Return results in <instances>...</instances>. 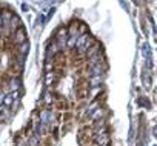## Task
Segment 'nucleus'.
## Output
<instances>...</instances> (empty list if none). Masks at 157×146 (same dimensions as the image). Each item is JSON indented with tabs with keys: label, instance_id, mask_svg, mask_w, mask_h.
Instances as JSON below:
<instances>
[{
	"label": "nucleus",
	"instance_id": "f03ea898",
	"mask_svg": "<svg viewBox=\"0 0 157 146\" xmlns=\"http://www.w3.org/2000/svg\"><path fill=\"white\" fill-rule=\"evenodd\" d=\"M97 54H100V46H99L97 43H94V45L86 51V57L91 58V57H94V55H97Z\"/></svg>",
	"mask_w": 157,
	"mask_h": 146
},
{
	"label": "nucleus",
	"instance_id": "20e7f679",
	"mask_svg": "<svg viewBox=\"0 0 157 146\" xmlns=\"http://www.w3.org/2000/svg\"><path fill=\"white\" fill-rule=\"evenodd\" d=\"M17 85H19V80L17 79H10V89H17Z\"/></svg>",
	"mask_w": 157,
	"mask_h": 146
},
{
	"label": "nucleus",
	"instance_id": "39448f33",
	"mask_svg": "<svg viewBox=\"0 0 157 146\" xmlns=\"http://www.w3.org/2000/svg\"><path fill=\"white\" fill-rule=\"evenodd\" d=\"M5 25V22H3V14H2V11H0V28H2Z\"/></svg>",
	"mask_w": 157,
	"mask_h": 146
},
{
	"label": "nucleus",
	"instance_id": "7ed1b4c3",
	"mask_svg": "<svg viewBox=\"0 0 157 146\" xmlns=\"http://www.w3.org/2000/svg\"><path fill=\"white\" fill-rule=\"evenodd\" d=\"M17 54L19 55H25L26 52H28V42H25V43H22V45H17Z\"/></svg>",
	"mask_w": 157,
	"mask_h": 146
},
{
	"label": "nucleus",
	"instance_id": "f257e3e1",
	"mask_svg": "<svg viewBox=\"0 0 157 146\" xmlns=\"http://www.w3.org/2000/svg\"><path fill=\"white\" fill-rule=\"evenodd\" d=\"M25 42H26V32H25V29H23V26H22V28H19L17 31L13 32V43L22 45V43H25Z\"/></svg>",
	"mask_w": 157,
	"mask_h": 146
}]
</instances>
